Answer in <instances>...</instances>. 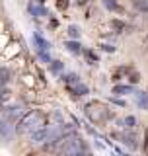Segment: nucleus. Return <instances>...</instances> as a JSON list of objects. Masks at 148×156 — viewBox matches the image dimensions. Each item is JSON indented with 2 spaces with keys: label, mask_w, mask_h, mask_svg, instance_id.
I'll return each mask as SVG.
<instances>
[{
  "label": "nucleus",
  "mask_w": 148,
  "mask_h": 156,
  "mask_svg": "<svg viewBox=\"0 0 148 156\" xmlns=\"http://www.w3.org/2000/svg\"><path fill=\"white\" fill-rule=\"evenodd\" d=\"M84 113L88 115V119H90L92 123H105V121H109L113 117L109 107L105 104H101V101H97V100L88 101V104L84 105Z\"/></svg>",
  "instance_id": "f03ea898"
},
{
  "label": "nucleus",
  "mask_w": 148,
  "mask_h": 156,
  "mask_svg": "<svg viewBox=\"0 0 148 156\" xmlns=\"http://www.w3.org/2000/svg\"><path fill=\"white\" fill-rule=\"evenodd\" d=\"M62 80L66 82V86H70V84H74V82H78L80 78H78L76 74H65V76H62Z\"/></svg>",
  "instance_id": "dca6fc26"
},
{
  "label": "nucleus",
  "mask_w": 148,
  "mask_h": 156,
  "mask_svg": "<svg viewBox=\"0 0 148 156\" xmlns=\"http://www.w3.org/2000/svg\"><path fill=\"white\" fill-rule=\"evenodd\" d=\"M65 47H66L70 53H74V55H78V53L82 51V45L76 41V39H74V41H66V43H65Z\"/></svg>",
  "instance_id": "6e6552de"
},
{
  "label": "nucleus",
  "mask_w": 148,
  "mask_h": 156,
  "mask_svg": "<svg viewBox=\"0 0 148 156\" xmlns=\"http://www.w3.org/2000/svg\"><path fill=\"white\" fill-rule=\"evenodd\" d=\"M129 80H131V82H139V80H140L139 72H136V70H132V68H131V76H129Z\"/></svg>",
  "instance_id": "4be33fe9"
},
{
  "label": "nucleus",
  "mask_w": 148,
  "mask_h": 156,
  "mask_svg": "<svg viewBox=\"0 0 148 156\" xmlns=\"http://www.w3.org/2000/svg\"><path fill=\"white\" fill-rule=\"evenodd\" d=\"M10 80V70L8 68H0V84H6Z\"/></svg>",
  "instance_id": "4468645a"
},
{
  "label": "nucleus",
  "mask_w": 148,
  "mask_h": 156,
  "mask_svg": "<svg viewBox=\"0 0 148 156\" xmlns=\"http://www.w3.org/2000/svg\"><path fill=\"white\" fill-rule=\"evenodd\" d=\"M39 58L43 62H51V57H49V51H39Z\"/></svg>",
  "instance_id": "6ab92c4d"
},
{
  "label": "nucleus",
  "mask_w": 148,
  "mask_h": 156,
  "mask_svg": "<svg viewBox=\"0 0 148 156\" xmlns=\"http://www.w3.org/2000/svg\"><path fill=\"white\" fill-rule=\"evenodd\" d=\"M132 6L142 14H148V0H132Z\"/></svg>",
  "instance_id": "1a4fd4ad"
},
{
  "label": "nucleus",
  "mask_w": 148,
  "mask_h": 156,
  "mask_svg": "<svg viewBox=\"0 0 148 156\" xmlns=\"http://www.w3.org/2000/svg\"><path fill=\"white\" fill-rule=\"evenodd\" d=\"M10 47H12V49H6V51H4V57H14L19 51V47L16 45V43H14V45H10Z\"/></svg>",
  "instance_id": "a211bd4d"
},
{
  "label": "nucleus",
  "mask_w": 148,
  "mask_h": 156,
  "mask_svg": "<svg viewBox=\"0 0 148 156\" xmlns=\"http://www.w3.org/2000/svg\"><path fill=\"white\" fill-rule=\"evenodd\" d=\"M33 41L37 43L39 51H49V49H51V43H49L45 37H41V35H39V33H35V35H33Z\"/></svg>",
  "instance_id": "423d86ee"
},
{
  "label": "nucleus",
  "mask_w": 148,
  "mask_h": 156,
  "mask_svg": "<svg viewBox=\"0 0 148 156\" xmlns=\"http://www.w3.org/2000/svg\"><path fill=\"white\" fill-rule=\"evenodd\" d=\"M86 58H90V61H92V65H93V62H97V57L93 55L92 51H86Z\"/></svg>",
  "instance_id": "b1692460"
},
{
  "label": "nucleus",
  "mask_w": 148,
  "mask_h": 156,
  "mask_svg": "<svg viewBox=\"0 0 148 156\" xmlns=\"http://www.w3.org/2000/svg\"><path fill=\"white\" fill-rule=\"evenodd\" d=\"M68 90H70L74 96H86L88 92H90V90H88V86H86V84H82L80 80L74 82V84H70V86H68Z\"/></svg>",
  "instance_id": "20e7f679"
},
{
  "label": "nucleus",
  "mask_w": 148,
  "mask_h": 156,
  "mask_svg": "<svg viewBox=\"0 0 148 156\" xmlns=\"http://www.w3.org/2000/svg\"><path fill=\"white\" fill-rule=\"evenodd\" d=\"M144 154L148 156V133H146V139H144Z\"/></svg>",
  "instance_id": "a878e982"
},
{
  "label": "nucleus",
  "mask_w": 148,
  "mask_h": 156,
  "mask_svg": "<svg viewBox=\"0 0 148 156\" xmlns=\"http://www.w3.org/2000/svg\"><path fill=\"white\" fill-rule=\"evenodd\" d=\"M121 139V143H125L127 146H131V148H136V136L132 135V133H121V135H117Z\"/></svg>",
  "instance_id": "39448f33"
},
{
  "label": "nucleus",
  "mask_w": 148,
  "mask_h": 156,
  "mask_svg": "<svg viewBox=\"0 0 148 156\" xmlns=\"http://www.w3.org/2000/svg\"><path fill=\"white\" fill-rule=\"evenodd\" d=\"M111 27H113V29H115V31H117V33H121V31H123V29H125V23H123V22H121V20H111Z\"/></svg>",
  "instance_id": "ddd939ff"
},
{
  "label": "nucleus",
  "mask_w": 148,
  "mask_h": 156,
  "mask_svg": "<svg viewBox=\"0 0 148 156\" xmlns=\"http://www.w3.org/2000/svg\"><path fill=\"white\" fill-rule=\"evenodd\" d=\"M131 92H132L131 86H115V88H113V94H119V96H123V94H131Z\"/></svg>",
  "instance_id": "f8f14e48"
},
{
  "label": "nucleus",
  "mask_w": 148,
  "mask_h": 156,
  "mask_svg": "<svg viewBox=\"0 0 148 156\" xmlns=\"http://www.w3.org/2000/svg\"><path fill=\"white\" fill-rule=\"evenodd\" d=\"M68 35H70L72 39H78V37H80V27H78V26H70V27H68Z\"/></svg>",
  "instance_id": "2eb2a0df"
},
{
  "label": "nucleus",
  "mask_w": 148,
  "mask_h": 156,
  "mask_svg": "<svg viewBox=\"0 0 148 156\" xmlns=\"http://www.w3.org/2000/svg\"><path fill=\"white\" fill-rule=\"evenodd\" d=\"M41 127H45L43 125V113L39 109H31L18 121L16 131L19 135H26V133H35V131L41 129Z\"/></svg>",
  "instance_id": "f257e3e1"
},
{
  "label": "nucleus",
  "mask_w": 148,
  "mask_h": 156,
  "mask_svg": "<svg viewBox=\"0 0 148 156\" xmlns=\"http://www.w3.org/2000/svg\"><path fill=\"white\" fill-rule=\"evenodd\" d=\"M43 6H45V0H31L27 4V10H29L31 16H41V14H47Z\"/></svg>",
  "instance_id": "7ed1b4c3"
},
{
  "label": "nucleus",
  "mask_w": 148,
  "mask_h": 156,
  "mask_svg": "<svg viewBox=\"0 0 148 156\" xmlns=\"http://www.w3.org/2000/svg\"><path fill=\"white\" fill-rule=\"evenodd\" d=\"M62 66H65V65H62L61 61H51V70L55 72V74H57V72H61V70H62Z\"/></svg>",
  "instance_id": "f3484780"
},
{
  "label": "nucleus",
  "mask_w": 148,
  "mask_h": 156,
  "mask_svg": "<svg viewBox=\"0 0 148 156\" xmlns=\"http://www.w3.org/2000/svg\"><path fill=\"white\" fill-rule=\"evenodd\" d=\"M103 6H105L107 10H111V12H121V6L117 4V0H101Z\"/></svg>",
  "instance_id": "9d476101"
},
{
  "label": "nucleus",
  "mask_w": 148,
  "mask_h": 156,
  "mask_svg": "<svg viewBox=\"0 0 148 156\" xmlns=\"http://www.w3.org/2000/svg\"><path fill=\"white\" fill-rule=\"evenodd\" d=\"M135 98H136V104H139V107L148 109V94H144V92H135Z\"/></svg>",
  "instance_id": "0eeeda50"
},
{
  "label": "nucleus",
  "mask_w": 148,
  "mask_h": 156,
  "mask_svg": "<svg viewBox=\"0 0 148 156\" xmlns=\"http://www.w3.org/2000/svg\"><path fill=\"white\" fill-rule=\"evenodd\" d=\"M88 2H90V0H76V4H78V6H86Z\"/></svg>",
  "instance_id": "bb28decb"
},
{
  "label": "nucleus",
  "mask_w": 148,
  "mask_h": 156,
  "mask_svg": "<svg viewBox=\"0 0 148 156\" xmlns=\"http://www.w3.org/2000/svg\"><path fill=\"white\" fill-rule=\"evenodd\" d=\"M68 4H70L68 0H57V8H58V10H66Z\"/></svg>",
  "instance_id": "aec40b11"
},
{
  "label": "nucleus",
  "mask_w": 148,
  "mask_h": 156,
  "mask_svg": "<svg viewBox=\"0 0 148 156\" xmlns=\"http://www.w3.org/2000/svg\"><path fill=\"white\" fill-rule=\"evenodd\" d=\"M121 125L127 127V129H135V127H136V119L132 115H129V117H125V119L121 121Z\"/></svg>",
  "instance_id": "9b49d317"
},
{
  "label": "nucleus",
  "mask_w": 148,
  "mask_h": 156,
  "mask_svg": "<svg viewBox=\"0 0 148 156\" xmlns=\"http://www.w3.org/2000/svg\"><path fill=\"white\" fill-rule=\"evenodd\" d=\"M8 94H10V92H8V90H6V88H4L2 84H0V101H2V100H6Z\"/></svg>",
  "instance_id": "5701e85b"
},
{
  "label": "nucleus",
  "mask_w": 148,
  "mask_h": 156,
  "mask_svg": "<svg viewBox=\"0 0 148 156\" xmlns=\"http://www.w3.org/2000/svg\"><path fill=\"white\" fill-rule=\"evenodd\" d=\"M103 49H105L107 53H113V51H115V47H113V45H103Z\"/></svg>",
  "instance_id": "393cba45"
},
{
  "label": "nucleus",
  "mask_w": 148,
  "mask_h": 156,
  "mask_svg": "<svg viewBox=\"0 0 148 156\" xmlns=\"http://www.w3.org/2000/svg\"><path fill=\"white\" fill-rule=\"evenodd\" d=\"M8 135V125L4 121H0V136H6Z\"/></svg>",
  "instance_id": "412c9836"
}]
</instances>
